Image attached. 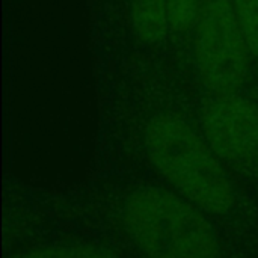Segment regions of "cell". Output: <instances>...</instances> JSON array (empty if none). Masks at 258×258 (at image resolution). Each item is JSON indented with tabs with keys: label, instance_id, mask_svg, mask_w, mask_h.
<instances>
[{
	"label": "cell",
	"instance_id": "5b68a950",
	"mask_svg": "<svg viewBox=\"0 0 258 258\" xmlns=\"http://www.w3.org/2000/svg\"><path fill=\"white\" fill-rule=\"evenodd\" d=\"M113 63L171 73L169 0H128L118 51L97 67Z\"/></svg>",
	"mask_w": 258,
	"mask_h": 258
},
{
	"label": "cell",
	"instance_id": "ba28073f",
	"mask_svg": "<svg viewBox=\"0 0 258 258\" xmlns=\"http://www.w3.org/2000/svg\"><path fill=\"white\" fill-rule=\"evenodd\" d=\"M23 258H113L107 251L91 245H51L36 248Z\"/></svg>",
	"mask_w": 258,
	"mask_h": 258
},
{
	"label": "cell",
	"instance_id": "9c48e42d",
	"mask_svg": "<svg viewBox=\"0 0 258 258\" xmlns=\"http://www.w3.org/2000/svg\"><path fill=\"white\" fill-rule=\"evenodd\" d=\"M258 71V0H233Z\"/></svg>",
	"mask_w": 258,
	"mask_h": 258
},
{
	"label": "cell",
	"instance_id": "277c9868",
	"mask_svg": "<svg viewBox=\"0 0 258 258\" xmlns=\"http://www.w3.org/2000/svg\"><path fill=\"white\" fill-rule=\"evenodd\" d=\"M177 85L209 145L228 171L258 177V88L215 95Z\"/></svg>",
	"mask_w": 258,
	"mask_h": 258
},
{
	"label": "cell",
	"instance_id": "8992f818",
	"mask_svg": "<svg viewBox=\"0 0 258 258\" xmlns=\"http://www.w3.org/2000/svg\"><path fill=\"white\" fill-rule=\"evenodd\" d=\"M128 0H88L91 42L97 65L109 62L118 51Z\"/></svg>",
	"mask_w": 258,
	"mask_h": 258
},
{
	"label": "cell",
	"instance_id": "3957f363",
	"mask_svg": "<svg viewBox=\"0 0 258 258\" xmlns=\"http://www.w3.org/2000/svg\"><path fill=\"white\" fill-rule=\"evenodd\" d=\"M178 83L215 95L258 88V71L233 0H203Z\"/></svg>",
	"mask_w": 258,
	"mask_h": 258
},
{
	"label": "cell",
	"instance_id": "52a82bcc",
	"mask_svg": "<svg viewBox=\"0 0 258 258\" xmlns=\"http://www.w3.org/2000/svg\"><path fill=\"white\" fill-rule=\"evenodd\" d=\"M203 0H169L171 17V74L177 77L184 65L189 39Z\"/></svg>",
	"mask_w": 258,
	"mask_h": 258
},
{
	"label": "cell",
	"instance_id": "6da1fadb",
	"mask_svg": "<svg viewBox=\"0 0 258 258\" xmlns=\"http://www.w3.org/2000/svg\"><path fill=\"white\" fill-rule=\"evenodd\" d=\"M97 76L107 141L206 215H233L239 197L231 172L209 145L175 79L124 63L97 67Z\"/></svg>",
	"mask_w": 258,
	"mask_h": 258
},
{
	"label": "cell",
	"instance_id": "7a4b0ae2",
	"mask_svg": "<svg viewBox=\"0 0 258 258\" xmlns=\"http://www.w3.org/2000/svg\"><path fill=\"white\" fill-rule=\"evenodd\" d=\"M121 227L145 258H218L206 213L168 187L139 186L121 203Z\"/></svg>",
	"mask_w": 258,
	"mask_h": 258
}]
</instances>
